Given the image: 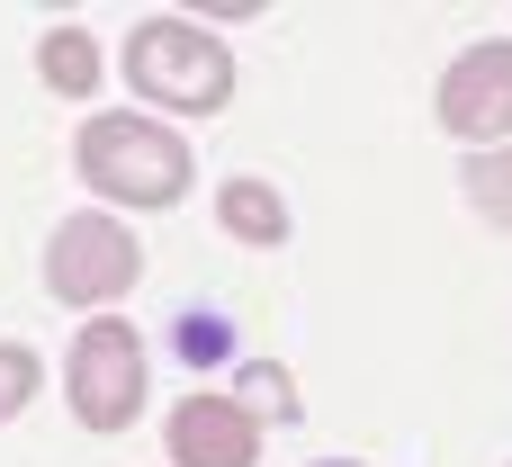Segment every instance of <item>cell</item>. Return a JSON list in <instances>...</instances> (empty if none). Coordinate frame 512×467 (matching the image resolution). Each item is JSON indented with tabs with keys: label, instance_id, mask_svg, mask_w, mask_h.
Returning <instances> with one entry per match:
<instances>
[{
	"label": "cell",
	"instance_id": "obj_6",
	"mask_svg": "<svg viewBox=\"0 0 512 467\" xmlns=\"http://www.w3.org/2000/svg\"><path fill=\"white\" fill-rule=\"evenodd\" d=\"M162 441H171V467H261V423L234 396H180Z\"/></svg>",
	"mask_w": 512,
	"mask_h": 467
},
{
	"label": "cell",
	"instance_id": "obj_5",
	"mask_svg": "<svg viewBox=\"0 0 512 467\" xmlns=\"http://www.w3.org/2000/svg\"><path fill=\"white\" fill-rule=\"evenodd\" d=\"M441 126L450 135H477V144H504L512 135V36H486L450 63L441 81Z\"/></svg>",
	"mask_w": 512,
	"mask_h": 467
},
{
	"label": "cell",
	"instance_id": "obj_1",
	"mask_svg": "<svg viewBox=\"0 0 512 467\" xmlns=\"http://www.w3.org/2000/svg\"><path fill=\"white\" fill-rule=\"evenodd\" d=\"M72 162L99 198H126V207H180L189 180H198V153L162 126V117H135V108H108L72 135Z\"/></svg>",
	"mask_w": 512,
	"mask_h": 467
},
{
	"label": "cell",
	"instance_id": "obj_4",
	"mask_svg": "<svg viewBox=\"0 0 512 467\" xmlns=\"http://www.w3.org/2000/svg\"><path fill=\"white\" fill-rule=\"evenodd\" d=\"M135 270H144V252L117 216H72L45 243V288H54V306H81V315H108L135 288Z\"/></svg>",
	"mask_w": 512,
	"mask_h": 467
},
{
	"label": "cell",
	"instance_id": "obj_3",
	"mask_svg": "<svg viewBox=\"0 0 512 467\" xmlns=\"http://www.w3.org/2000/svg\"><path fill=\"white\" fill-rule=\"evenodd\" d=\"M144 387H153L144 333L117 324V315H90V324L72 333V351H63V396H72V414H81L90 432H126V423L144 414Z\"/></svg>",
	"mask_w": 512,
	"mask_h": 467
},
{
	"label": "cell",
	"instance_id": "obj_10",
	"mask_svg": "<svg viewBox=\"0 0 512 467\" xmlns=\"http://www.w3.org/2000/svg\"><path fill=\"white\" fill-rule=\"evenodd\" d=\"M36 378H45V369H36V351H27V342H0V423L36 405Z\"/></svg>",
	"mask_w": 512,
	"mask_h": 467
},
{
	"label": "cell",
	"instance_id": "obj_7",
	"mask_svg": "<svg viewBox=\"0 0 512 467\" xmlns=\"http://www.w3.org/2000/svg\"><path fill=\"white\" fill-rule=\"evenodd\" d=\"M216 225H225L234 243L270 252V243L288 234V198H279L270 180H225V189H216Z\"/></svg>",
	"mask_w": 512,
	"mask_h": 467
},
{
	"label": "cell",
	"instance_id": "obj_2",
	"mask_svg": "<svg viewBox=\"0 0 512 467\" xmlns=\"http://www.w3.org/2000/svg\"><path fill=\"white\" fill-rule=\"evenodd\" d=\"M126 81L153 99V108H180V117H207L234 99V54L198 27V18H144L126 36Z\"/></svg>",
	"mask_w": 512,
	"mask_h": 467
},
{
	"label": "cell",
	"instance_id": "obj_8",
	"mask_svg": "<svg viewBox=\"0 0 512 467\" xmlns=\"http://www.w3.org/2000/svg\"><path fill=\"white\" fill-rule=\"evenodd\" d=\"M36 72H45V90H63V99H90L108 63H99V36H90V27H45Z\"/></svg>",
	"mask_w": 512,
	"mask_h": 467
},
{
	"label": "cell",
	"instance_id": "obj_9",
	"mask_svg": "<svg viewBox=\"0 0 512 467\" xmlns=\"http://www.w3.org/2000/svg\"><path fill=\"white\" fill-rule=\"evenodd\" d=\"M468 198H477V216H486V225H512V144L468 153Z\"/></svg>",
	"mask_w": 512,
	"mask_h": 467
},
{
	"label": "cell",
	"instance_id": "obj_11",
	"mask_svg": "<svg viewBox=\"0 0 512 467\" xmlns=\"http://www.w3.org/2000/svg\"><path fill=\"white\" fill-rule=\"evenodd\" d=\"M315 467H360V459H315Z\"/></svg>",
	"mask_w": 512,
	"mask_h": 467
}]
</instances>
